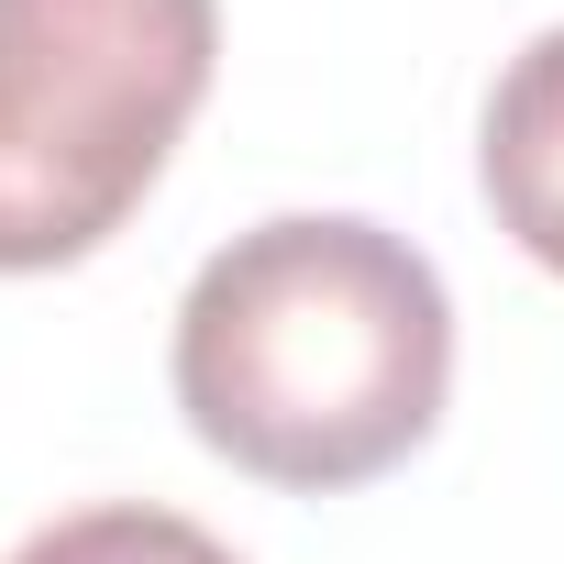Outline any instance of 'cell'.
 <instances>
[{"mask_svg": "<svg viewBox=\"0 0 564 564\" xmlns=\"http://www.w3.org/2000/svg\"><path fill=\"white\" fill-rule=\"evenodd\" d=\"M454 388V311L410 232L289 210L232 232L177 300V410L265 487L388 476Z\"/></svg>", "mask_w": 564, "mask_h": 564, "instance_id": "6da1fadb", "label": "cell"}, {"mask_svg": "<svg viewBox=\"0 0 564 564\" xmlns=\"http://www.w3.org/2000/svg\"><path fill=\"white\" fill-rule=\"evenodd\" d=\"M221 0H0V276L100 254L166 177Z\"/></svg>", "mask_w": 564, "mask_h": 564, "instance_id": "7a4b0ae2", "label": "cell"}, {"mask_svg": "<svg viewBox=\"0 0 564 564\" xmlns=\"http://www.w3.org/2000/svg\"><path fill=\"white\" fill-rule=\"evenodd\" d=\"M476 166H487L498 232H509L531 265H553V276H564V23H553V34H531V45L498 67Z\"/></svg>", "mask_w": 564, "mask_h": 564, "instance_id": "3957f363", "label": "cell"}, {"mask_svg": "<svg viewBox=\"0 0 564 564\" xmlns=\"http://www.w3.org/2000/svg\"><path fill=\"white\" fill-rule=\"evenodd\" d=\"M12 564H243L232 542H210L199 520L177 509H144V498H111V509H78L56 531H34Z\"/></svg>", "mask_w": 564, "mask_h": 564, "instance_id": "277c9868", "label": "cell"}]
</instances>
